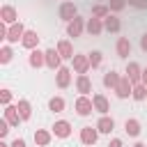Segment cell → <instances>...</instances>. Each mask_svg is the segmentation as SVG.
<instances>
[{
  "label": "cell",
  "mask_w": 147,
  "mask_h": 147,
  "mask_svg": "<svg viewBox=\"0 0 147 147\" xmlns=\"http://www.w3.org/2000/svg\"><path fill=\"white\" fill-rule=\"evenodd\" d=\"M136 147H145V145H142V142H138V145H136Z\"/></svg>",
  "instance_id": "60d3db41"
},
{
  "label": "cell",
  "mask_w": 147,
  "mask_h": 147,
  "mask_svg": "<svg viewBox=\"0 0 147 147\" xmlns=\"http://www.w3.org/2000/svg\"><path fill=\"white\" fill-rule=\"evenodd\" d=\"M92 103H94V110H99V113H108V110H110L108 99H106L103 94H94V96H92Z\"/></svg>",
  "instance_id": "9a60e30c"
},
{
  "label": "cell",
  "mask_w": 147,
  "mask_h": 147,
  "mask_svg": "<svg viewBox=\"0 0 147 147\" xmlns=\"http://www.w3.org/2000/svg\"><path fill=\"white\" fill-rule=\"evenodd\" d=\"M140 48L147 53V34H142V37H140Z\"/></svg>",
  "instance_id": "8d00e7d4"
},
{
  "label": "cell",
  "mask_w": 147,
  "mask_h": 147,
  "mask_svg": "<svg viewBox=\"0 0 147 147\" xmlns=\"http://www.w3.org/2000/svg\"><path fill=\"white\" fill-rule=\"evenodd\" d=\"M9 99H11V92H9V90H2V94H0V101L7 106V103H9Z\"/></svg>",
  "instance_id": "e575fe53"
},
{
  "label": "cell",
  "mask_w": 147,
  "mask_h": 147,
  "mask_svg": "<svg viewBox=\"0 0 147 147\" xmlns=\"http://www.w3.org/2000/svg\"><path fill=\"white\" fill-rule=\"evenodd\" d=\"M119 80H122V78L117 76V71H108V74L103 76V85H106V87H117Z\"/></svg>",
  "instance_id": "7402d4cb"
},
{
  "label": "cell",
  "mask_w": 147,
  "mask_h": 147,
  "mask_svg": "<svg viewBox=\"0 0 147 147\" xmlns=\"http://www.w3.org/2000/svg\"><path fill=\"white\" fill-rule=\"evenodd\" d=\"M115 129V122H113V117H101L99 122H96V131H101V133H110Z\"/></svg>",
  "instance_id": "ac0fdd59"
},
{
  "label": "cell",
  "mask_w": 147,
  "mask_h": 147,
  "mask_svg": "<svg viewBox=\"0 0 147 147\" xmlns=\"http://www.w3.org/2000/svg\"><path fill=\"white\" fill-rule=\"evenodd\" d=\"M11 147H25V140H23V138H16V140L11 142Z\"/></svg>",
  "instance_id": "d590c367"
},
{
  "label": "cell",
  "mask_w": 147,
  "mask_h": 147,
  "mask_svg": "<svg viewBox=\"0 0 147 147\" xmlns=\"http://www.w3.org/2000/svg\"><path fill=\"white\" fill-rule=\"evenodd\" d=\"M80 32H83V18L76 16V18L67 25V34H69V37H80Z\"/></svg>",
  "instance_id": "30bf717a"
},
{
  "label": "cell",
  "mask_w": 147,
  "mask_h": 147,
  "mask_svg": "<svg viewBox=\"0 0 147 147\" xmlns=\"http://www.w3.org/2000/svg\"><path fill=\"white\" fill-rule=\"evenodd\" d=\"M119 28H122V23H119L117 16H106V18H103V30H108V32H119Z\"/></svg>",
  "instance_id": "e0dca14e"
},
{
  "label": "cell",
  "mask_w": 147,
  "mask_h": 147,
  "mask_svg": "<svg viewBox=\"0 0 147 147\" xmlns=\"http://www.w3.org/2000/svg\"><path fill=\"white\" fill-rule=\"evenodd\" d=\"M7 131H9V122L7 119H0V138H5Z\"/></svg>",
  "instance_id": "d6a6232c"
},
{
  "label": "cell",
  "mask_w": 147,
  "mask_h": 147,
  "mask_svg": "<svg viewBox=\"0 0 147 147\" xmlns=\"http://www.w3.org/2000/svg\"><path fill=\"white\" fill-rule=\"evenodd\" d=\"M44 62H46V55H44V53H39V51H32V53H30V67L39 69Z\"/></svg>",
  "instance_id": "44dd1931"
},
{
  "label": "cell",
  "mask_w": 147,
  "mask_h": 147,
  "mask_svg": "<svg viewBox=\"0 0 147 147\" xmlns=\"http://www.w3.org/2000/svg\"><path fill=\"white\" fill-rule=\"evenodd\" d=\"M21 41H23V46H25V48H34V46L39 44V37H37V32L28 30V32L23 34V39H21Z\"/></svg>",
  "instance_id": "d6986e66"
},
{
  "label": "cell",
  "mask_w": 147,
  "mask_h": 147,
  "mask_svg": "<svg viewBox=\"0 0 147 147\" xmlns=\"http://www.w3.org/2000/svg\"><path fill=\"white\" fill-rule=\"evenodd\" d=\"M142 85H147V69L142 71Z\"/></svg>",
  "instance_id": "f35d334b"
},
{
  "label": "cell",
  "mask_w": 147,
  "mask_h": 147,
  "mask_svg": "<svg viewBox=\"0 0 147 147\" xmlns=\"http://www.w3.org/2000/svg\"><path fill=\"white\" fill-rule=\"evenodd\" d=\"M53 133H55L57 138H67V136L71 133V124H69V122H64V119H60V122H55Z\"/></svg>",
  "instance_id": "8fae6325"
},
{
  "label": "cell",
  "mask_w": 147,
  "mask_h": 147,
  "mask_svg": "<svg viewBox=\"0 0 147 147\" xmlns=\"http://www.w3.org/2000/svg\"><path fill=\"white\" fill-rule=\"evenodd\" d=\"M57 53H60L62 57H71V60H74V48H71L69 41H60V44H57Z\"/></svg>",
  "instance_id": "d4e9b609"
},
{
  "label": "cell",
  "mask_w": 147,
  "mask_h": 147,
  "mask_svg": "<svg viewBox=\"0 0 147 147\" xmlns=\"http://www.w3.org/2000/svg\"><path fill=\"white\" fill-rule=\"evenodd\" d=\"M23 34H25V30H23V23H14V25H9L7 28V41H18V39H23Z\"/></svg>",
  "instance_id": "277c9868"
},
{
  "label": "cell",
  "mask_w": 147,
  "mask_h": 147,
  "mask_svg": "<svg viewBox=\"0 0 147 147\" xmlns=\"http://www.w3.org/2000/svg\"><path fill=\"white\" fill-rule=\"evenodd\" d=\"M117 55L119 57H129L131 55V41L126 37H119L117 39Z\"/></svg>",
  "instance_id": "7c38bea8"
},
{
  "label": "cell",
  "mask_w": 147,
  "mask_h": 147,
  "mask_svg": "<svg viewBox=\"0 0 147 147\" xmlns=\"http://www.w3.org/2000/svg\"><path fill=\"white\" fill-rule=\"evenodd\" d=\"M126 78L133 83V87L142 83V71H140L138 62H129V67H126Z\"/></svg>",
  "instance_id": "7a4b0ae2"
},
{
  "label": "cell",
  "mask_w": 147,
  "mask_h": 147,
  "mask_svg": "<svg viewBox=\"0 0 147 147\" xmlns=\"http://www.w3.org/2000/svg\"><path fill=\"white\" fill-rule=\"evenodd\" d=\"M74 69H76V74H87V69H90V57L87 55H74Z\"/></svg>",
  "instance_id": "5b68a950"
},
{
  "label": "cell",
  "mask_w": 147,
  "mask_h": 147,
  "mask_svg": "<svg viewBox=\"0 0 147 147\" xmlns=\"http://www.w3.org/2000/svg\"><path fill=\"white\" fill-rule=\"evenodd\" d=\"M0 147H11V145H5V142H0Z\"/></svg>",
  "instance_id": "ab89813d"
},
{
  "label": "cell",
  "mask_w": 147,
  "mask_h": 147,
  "mask_svg": "<svg viewBox=\"0 0 147 147\" xmlns=\"http://www.w3.org/2000/svg\"><path fill=\"white\" fill-rule=\"evenodd\" d=\"M124 5H126V0H110L108 7H110L113 11H119V9H124Z\"/></svg>",
  "instance_id": "1f68e13d"
},
{
  "label": "cell",
  "mask_w": 147,
  "mask_h": 147,
  "mask_svg": "<svg viewBox=\"0 0 147 147\" xmlns=\"http://www.w3.org/2000/svg\"><path fill=\"white\" fill-rule=\"evenodd\" d=\"M48 108H51L53 113H62V110H64V99H62V96H53V99L48 101Z\"/></svg>",
  "instance_id": "4316f807"
},
{
  "label": "cell",
  "mask_w": 147,
  "mask_h": 147,
  "mask_svg": "<svg viewBox=\"0 0 147 147\" xmlns=\"http://www.w3.org/2000/svg\"><path fill=\"white\" fill-rule=\"evenodd\" d=\"M101 30H103V23H101V18H94V16H92V18L87 21V32H90V34H99Z\"/></svg>",
  "instance_id": "ffe728a7"
},
{
  "label": "cell",
  "mask_w": 147,
  "mask_h": 147,
  "mask_svg": "<svg viewBox=\"0 0 147 147\" xmlns=\"http://www.w3.org/2000/svg\"><path fill=\"white\" fill-rule=\"evenodd\" d=\"M60 18L71 23V21L76 18V5H74V2H62V5H60Z\"/></svg>",
  "instance_id": "3957f363"
},
{
  "label": "cell",
  "mask_w": 147,
  "mask_h": 147,
  "mask_svg": "<svg viewBox=\"0 0 147 147\" xmlns=\"http://www.w3.org/2000/svg\"><path fill=\"white\" fill-rule=\"evenodd\" d=\"M92 110H94L92 99H87V96H78V99H76V113H78L80 117H87Z\"/></svg>",
  "instance_id": "6da1fadb"
},
{
  "label": "cell",
  "mask_w": 147,
  "mask_h": 147,
  "mask_svg": "<svg viewBox=\"0 0 147 147\" xmlns=\"http://www.w3.org/2000/svg\"><path fill=\"white\" fill-rule=\"evenodd\" d=\"M16 108H18V115H21V119H30V115H32V110H30V103H28L25 99H21Z\"/></svg>",
  "instance_id": "484cf974"
},
{
  "label": "cell",
  "mask_w": 147,
  "mask_h": 147,
  "mask_svg": "<svg viewBox=\"0 0 147 147\" xmlns=\"http://www.w3.org/2000/svg\"><path fill=\"white\" fill-rule=\"evenodd\" d=\"M0 18H2V23H9V25H14L18 16H16V9H14V7L5 5V7L0 9Z\"/></svg>",
  "instance_id": "52a82bcc"
},
{
  "label": "cell",
  "mask_w": 147,
  "mask_h": 147,
  "mask_svg": "<svg viewBox=\"0 0 147 147\" xmlns=\"http://www.w3.org/2000/svg\"><path fill=\"white\" fill-rule=\"evenodd\" d=\"M92 16H94V18H106V16H110V7H106V5H94V7H92Z\"/></svg>",
  "instance_id": "cb8c5ba5"
},
{
  "label": "cell",
  "mask_w": 147,
  "mask_h": 147,
  "mask_svg": "<svg viewBox=\"0 0 147 147\" xmlns=\"http://www.w3.org/2000/svg\"><path fill=\"white\" fill-rule=\"evenodd\" d=\"M131 85H133V83H131V80H129V78L124 76V78L119 80V85L115 87V92H117V96H119V99H126L129 94H133V87H131Z\"/></svg>",
  "instance_id": "8992f818"
},
{
  "label": "cell",
  "mask_w": 147,
  "mask_h": 147,
  "mask_svg": "<svg viewBox=\"0 0 147 147\" xmlns=\"http://www.w3.org/2000/svg\"><path fill=\"white\" fill-rule=\"evenodd\" d=\"M76 87H78V92L85 96L87 92H92V80L87 78V74H83V76H78V80H76Z\"/></svg>",
  "instance_id": "5bb4252c"
},
{
  "label": "cell",
  "mask_w": 147,
  "mask_h": 147,
  "mask_svg": "<svg viewBox=\"0 0 147 147\" xmlns=\"http://www.w3.org/2000/svg\"><path fill=\"white\" fill-rule=\"evenodd\" d=\"M34 142H37V145H41V147H46V145L51 142V133H48V131H44V129L34 131Z\"/></svg>",
  "instance_id": "603a6c76"
},
{
  "label": "cell",
  "mask_w": 147,
  "mask_h": 147,
  "mask_svg": "<svg viewBox=\"0 0 147 147\" xmlns=\"http://www.w3.org/2000/svg\"><path fill=\"white\" fill-rule=\"evenodd\" d=\"M80 140H83V145H94V142H96V129L85 126V129L80 131Z\"/></svg>",
  "instance_id": "2e32d148"
},
{
  "label": "cell",
  "mask_w": 147,
  "mask_h": 147,
  "mask_svg": "<svg viewBox=\"0 0 147 147\" xmlns=\"http://www.w3.org/2000/svg\"><path fill=\"white\" fill-rule=\"evenodd\" d=\"M44 55H46V64H48L51 69H60V60H62V55H60L55 48H48Z\"/></svg>",
  "instance_id": "ba28073f"
},
{
  "label": "cell",
  "mask_w": 147,
  "mask_h": 147,
  "mask_svg": "<svg viewBox=\"0 0 147 147\" xmlns=\"http://www.w3.org/2000/svg\"><path fill=\"white\" fill-rule=\"evenodd\" d=\"M129 5H133L136 9H145L147 7V0H129Z\"/></svg>",
  "instance_id": "836d02e7"
},
{
  "label": "cell",
  "mask_w": 147,
  "mask_h": 147,
  "mask_svg": "<svg viewBox=\"0 0 147 147\" xmlns=\"http://www.w3.org/2000/svg\"><path fill=\"white\" fill-rule=\"evenodd\" d=\"M108 147H122V140H117V138H115V140H110V145H108Z\"/></svg>",
  "instance_id": "74e56055"
},
{
  "label": "cell",
  "mask_w": 147,
  "mask_h": 147,
  "mask_svg": "<svg viewBox=\"0 0 147 147\" xmlns=\"http://www.w3.org/2000/svg\"><path fill=\"white\" fill-rule=\"evenodd\" d=\"M131 96H133L136 101H142V99L147 96V85H142V83H140V85H136V87H133V94H131Z\"/></svg>",
  "instance_id": "f1b7e54d"
},
{
  "label": "cell",
  "mask_w": 147,
  "mask_h": 147,
  "mask_svg": "<svg viewBox=\"0 0 147 147\" xmlns=\"http://www.w3.org/2000/svg\"><path fill=\"white\" fill-rule=\"evenodd\" d=\"M87 57H90V67H99L101 64V53L99 51H92Z\"/></svg>",
  "instance_id": "f546056e"
},
{
  "label": "cell",
  "mask_w": 147,
  "mask_h": 147,
  "mask_svg": "<svg viewBox=\"0 0 147 147\" xmlns=\"http://www.w3.org/2000/svg\"><path fill=\"white\" fill-rule=\"evenodd\" d=\"M5 119L9 122V126H18V122H21L18 108H16V106H7V108H5Z\"/></svg>",
  "instance_id": "9c48e42d"
},
{
  "label": "cell",
  "mask_w": 147,
  "mask_h": 147,
  "mask_svg": "<svg viewBox=\"0 0 147 147\" xmlns=\"http://www.w3.org/2000/svg\"><path fill=\"white\" fill-rule=\"evenodd\" d=\"M71 83V71L67 67H60L57 69V87H69Z\"/></svg>",
  "instance_id": "4fadbf2b"
},
{
  "label": "cell",
  "mask_w": 147,
  "mask_h": 147,
  "mask_svg": "<svg viewBox=\"0 0 147 147\" xmlns=\"http://www.w3.org/2000/svg\"><path fill=\"white\" fill-rule=\"evenodd\" d=\"M124 129H126L129 136H138V133H140V122H138V119H126Z\"/></svg>",
  "instance_id": "83f0119b"
},
{
  "label": "cell",
  "mask_w": 147,
  "mask_h": 147,
  "mask_svg": "<svg viewBox=\"0 0 147 147\" xmlns=\"http://www.w3.org/2000/svg\"><path fill=\"white\" fill-rule=\"evenodd\" d=\"M9 60H11V48H9V46H5V48L0 51V62H2V64H7Z\"/></svg>",
  "instance_id": "4dcf8cb0"
}]
</instances>
